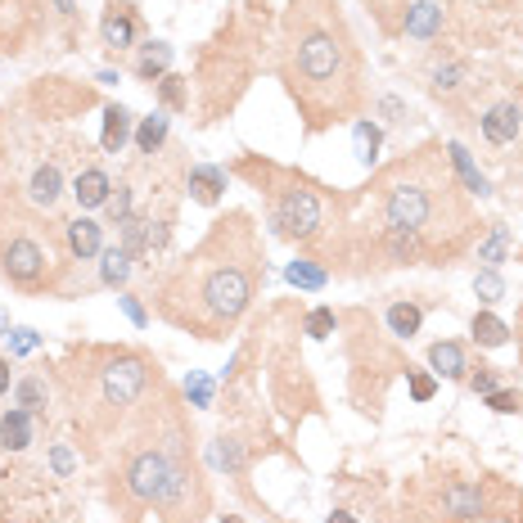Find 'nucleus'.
I'll list each match as a JSON object with an SVG mask.
<instances>
[{
    "label": "nucleus",
    "mask_w": 523,
    "mask_h": 523,
    "mask_svg": "<svg viewBox=\"0 0 523 523\" xmlns=\"http://www.w3.org/2000/svg\"><path fill=\"white\" fill-rule=\"evenodd\" d=\"M253 289H257V253L249 244V231L240 235L235 249L226 244V253H217V235H212L203 253L168 284L163 312L168 321L203 339H226L235 321L249 312Z\"/></svg>",
    "instance_id": "obj_1"
},
{
    "label": "nucleus",
    "mask_w": 523,
    "mask_h": 523,
    "mask_svg": "<svg viewBox=\"0 0 523 523\" xmlns=\"http://www.w3.org/2000/svg\"><path fill=\"white\" fill-rule=\"evenodd\" d=\"M339 5L321 0L307 10V0H293L289 19V91L293 100L312 104L316 95H334L352 86V37L343 32V19L334 14Z\"/></svg>",
    "instance_id": "obj_2"
},
{
    "label": "nucleus",
    "mask_w": 523,
    "mask_h": 523,
    "mask_svg": "<svg viewBox=\"0 0 523 523\" xmlns=\"http://www.w3.org/2000/svg\"><path fill=\"white\" fill-rule=\"evenodd\" d=\"M185 483H190V474L168 452H140L127 465V474H122V487L135 501H168V505H176L185 496Z\"/></svg>",
    "instance_id": "obj_3"
},
{
    "label": "nucleus",
    "mask_w": 523,
    "mask_h": 523,
    "mask_svg": "<svg viewBox=\"0 0 523 523\" xmlns=\"http://www.w3.org/2000/svg\"><path fill=\"white\" fill-rule=\"evenodd\" d=\"M271 226L284 240H316L325 226V203L312 185H284L275 190V212H271Z\"/></svg>",
    "instance_id": "obj_4"
},
{
    "label": "nucleus",
    "mask_w": 523,
    "mask_h": 523,
    "mask_svg": "<svg viewBox=\"0 0 523 523\" xmlns=\"http://www.w3.org/2000/svg\"><path fill=\"white\" fill-rule=\"evenodd\" d=\"M384 217H388V226H406V231L424 235L429 221L437 217L433 190H429V185H415V181L388 185V194H384Z\"/></svg>",
    "instance_id": "obj_5"
},
{
    "label": "nucleus",
    "mask_w": 523,
    "mask_h": 523,
    "mask_svg": "<svg viewBox=\"0 0 523 523\" xmlns=\"http://www.w3.org/2000/svg\"><path fill=\"white\" fill-rule=\"evenodd\" d=\"M0 262H5V275L14 284H23V289H37L45 280V266H50L45 249L37 240H28V235H19V240H10L5 249H0Z\"/></svg>",
    "instance_id": "obj_6"
},
{
    "label": "nucleus",
    "mask_w": 523,
    "mask_h": 523,
    "mask_svg": "<svg viewBox=\"0 0 523 523\" xmlns=\"http://www.w3.org/2000/svg\"><path fill=\"white\" fill-rule=\"evenodd\" d=\"M104 402L109 406H131L140 393H144V380H149V370L140 356H118L104 365Z\"/></svg>",
    "instance_id": "obj_7"
},
{
    "label": "nucleus",
    "mask_w": 523,
    "mask_h": 523,
    "mask_svg": "<svg viewBox=\"0 0 523 523\" xmlns=\"http://www.w3.org/2000/svg\"><path fill=\"white\" fill-rule=\"evenodd\" d=\"M478 127H483V135H487L492 144H510V140L519 135V127H523V109H519L514 100H501V104H492V109L478 118Z\"/></svg>",
    "instance_id": "obj_8"
},
{
    "label": "nucleus",
    "mask_w": 523,
    "mask_h": 523,
    "mask_svg": "<svg viewBox=\"0 0 523 523\" xmlns=\"http://www.w3.org/2000/svg\"><path fill=\"white\" fill-rule=\"evenodd\" d=\"M32 442H37V415L23 411V406H10L0 415V446H5V452H28Z\"/></svg>",
    "instance_id": "obj_9"
},
{
    "label": "nucleus",
    "mask_w": 523,
    "mask_h": 523,
    "mask_svg": "<svg viewBox=\"0 0 523 523\" xmlns=\"http://www.w3.org/2000/svg\"><path fill=\"white\" fill-rule=\"evenodd\" d=\"M68 253L78 262H95L104 253V226L100 221H91V217L68 221Z\"/></svg>",
    "instance_id": "obj_10"
},
{
    "label": "nucleus",
    "mask_w": 523,
    "mask_h": 523,
    "mask_svg": "<svg viewBox=\"0 0 523 523\" xmlns=\"http://www.w3.org/2000/svg\"><path fill=\"white\" fill-rule=\"evenodd\" d=\"M221 190H226V168H212V163H194L190 168V199L212 208L221 199Z\"/></svg>",
    "instance_id": "obj_11"
},
{
    "label": "nucleus",
    "mask_w": 523,
    "mask_h": 523,
    "mask_svg": "<svg viewBox=\"0 0 523 523\" xmlns=\"http://www.w3.org/2000/svg\"><path fill=\"white\" fill-rule=\"evenodd\" d=\"M109 194H113V181H109L104 168H86V172H78V181H72V199H78L82 208H104Z\"/></svg>",
    "instance_id": "obj_12"
},
{
    "label": "nucleus",
    "mask_w": 523,
    "mask_h": 523,
    "mask_svg": "<svg viewBox=\"0 0 523 523\" xmlns=\"http://www.w3.org/2000/svg\"><path fill=\"white\" fill-rule=\"evenodd\" d=\"M100 37L109 50H127L135 41V14L127 5H109V14L100 19Z\"/></svg>",
    "instance_id": "obj_13"
},
{
    "label": "nucleus",
    "mask_w": 523,
    "mask_h": 523,
    "mask_svg": "<svg viewBox=\"0 0 523 523\" xmlns=\"http://www.w3.org/2000/svg\"><path fill=\"white\" fill-rule=\"evenodd\" d=\"M429 365L437 370L442 380H465V375H470L465 347H461V343H452V339H442V343H433V347H429Z\"/></svg>",
    "instance_id": "obj_14"
},
{
    "label": "nucleus",
    "mask_w": 523,
    "mask_h": 523,
    "mask_svg": "<svg viewBox=\"0 0 523 523\" xmlns=\"http://www.w3.org/2000/svg\"><path fill=\"white\" fill-rule=\"evenodd\" d=\"M442 505L452 519H478L483 514V487L478 483H452L442 492Z\"/></svg>",
    "instance_id": "obj_15"
},
{
    "label": "nucleus",
    "mask_w": 523,
    "mask_h": 523,
    "mask_svg": "<svg viewBox=\"0 0 523 523\" xmlns=\"http://www.w3.org/2000/svg\"><path fill=\"white\" fill-rule=\"evenodd\" d=\"M172 45L168 41H144L140 45V63H135V78L140 82H163V72L172 68Z\"/></svg>",
    "instance_id": "obj_16"
},
{
    "label": "nucleus",
    "mask_w": 523,
    "mask_h": 523,
    "mask_svg": "<svg viewBox=\"0 0 523 523\" xmlns=\"http://www.w3.org/2000/svg\"><path fill=\"white\" fill-rule=\"evenodd\" d=\"M420 253H424V244H420L415 231H406V226H388V231H384V257H388L393 266H402V262L411 266Z\"/></svg>",
    "instance_id": "obj_17"
},
{
    "label": "nucleus",
    "mask_w": 523,
    "mask_h": 523,
    "mask_svg": "<svg viewBox=\"0 0 523 523\" xmlns=\"http://www.w3.org/2000/svg\"><path fill=\"white\" fill-rule=\"evenodd\" d=\"M131 140V113L122 104L104 109V131H100V149L104 154H122V144Z\"/></svg>",
    "instance_id": "obj_18"
},
{
    "label": "nucleus",
    "mask_w": 523,
    "mask_h": 523,
    "mask_svg": "<svg viewBox=\"0 0 523 523\" xmlns=\"http://www.w3.org/2000/svg\"><path fill=\"white\" fill-rule=\"evenodd\" d=\"M446 154H452V168L461 172V181H465V190L470 194H478V199H487L492 194V185H487V176L474 168V159H470V149L461 144V140H452V144H446Z\"/></svg>",
    "instance_id": "obj_19"
},
{
    "label": "nucleus",
    "mask_w": 523,
    "mask_h": 523,
    "mask_svg": "<svg viewBox=\"0 0 523 523\" xmlns=\"http://www.w3.org/2000/svg\"><path fill=\"white\" fill-rule=\"evenodd\" d=\"M28 194H32V203H37V208H54V203H59V194H63V176H59V168H54V163L37 168V172H32Z\"/></svg>",
    "instance_id": "obj_20"
},
{
    "label": "nucleus",
    "mask_w": 523,
    "mask_h": 523,
    "mask_svg": "<svg viewBox=\"0 0 523 523\" xmlns=\"http://www.w3.org/2000/svg\"><path fill=\"white\" fill-rule=\"evenodd\" d=\"M470 334H474L478 347H505L510 343V325L501 316H492V312H478L474 325H470Z\"/></svg>",
    "instance_id": "obj_21"
},
{
    "label": "nucleus",
    "mask_w": 523,
    "mask_h": 523,
    "mask_svg": "<svg viewBox=\"0 0 523 523\" xmlns=\"http://www.w3.org/2000/svg\"><path fill=\"white\" fill-rule=\"evenodd\" d=\"M168 113H149V118H140V127H135V149L140 154H159V144L168 140Z\"/></svg>",
    "instance_id": "obj_22"
},
{
    "label": "nucleus",
    "mask_w": 523,
    "mask_h": 523,
    "mask_svg": "<svg viewBox=\"0 0 523 523\" xmlns=\"http://www.w3.org/2000/svg\"><path fill=\"white\" fill-rule=\"evenodd\" d=\"M437 23H442V10L429 5V0H420V5L406 10V37H415V41H429L437 32Z\"/></svg>",
    "instance_id": "obj_23"
},
{
    "label": "nucleus",
    "mask_w": 523,
    "mask_h": 523,
    "mask_svg": "<svg viewBox=\"0 0 523 523\" xmlns=\"http://www.w3.org/2000/svg\"><path fill=\"white\" fill-rule=\"evenodd\" d=\"M127 275H131V253L122 244L118 249H104L100 253V284L118 289V284H127Z\"/></svg>",
    "instance_id": "obj_24"
},
{
    "label": "nucleus",
    "mask_w": 523,
    "mask_h": 523,
    "mask_svg": "<svg viewBox=\"0 0 523 523\" xmlns=\"http://www.w3.org/2000/svg\"><path fill=\"white\" fill-rule=\"evenodd\" d=\"M284 280H289V284H298V289H325V284H330V271H325V266H316L312 257H298V262H289V266H284Z\"/></svg>",
    "instance_id": "obj_25"
},
{
    "label": "nucleus",
    "mask_w": 523,
    "mask_h": 523,
    "mask_svg": "<svg viewBox=\"0 0 523 523\" xmlns=\"http://www.w3.org/2000/svg\"><path fill=\"white\" fill-rule=\"evenodd\" d=\"M420 325H424V312H420L415 303H393V307H388V330H393L397 339H415Z\"/></svg>",
    "instance_id": "obj_26"
},
{
    "label": "nucleus",
    "mask_w": 523,
    "mask_h": 523,
    "mask_svg": "<svg viewBox=\"0 0 523 523\" xmlns=\"http://www.w3.org/2000/svg\"><path fill=\"white\" fill-rule=\"evenodd\" d=\"M352 140H356V159H361L365 168H375V159H380V140H384V135H380V127L361 118V122L352 127Z\"/></svg>",
    "instance_id": "obj_27"
},
{
    "label": "nucleus",
    "mask_w": 523,
    "mask_h": 523,
    "mask_svg": "<svg viewBox=\"0 0 523 523\" xmlns=\"http://www.w3.org/2000/svg\"><path fill=\"white\" fill-rule=\"evenodd\" d=\"M45 402H50V388H45V380H41V375H28V380H19V384H14V406H23V411H32V415H37Z\"/></svg>",
    "instance_id": "obj_28"
},
{
    "label": "nucleus",
    "mask_w": 523,
    "mask_h": 523,
    "mask_svg": "<svg viewBox=\"0 0 523 523\" xmlns=\"http://www.w3.org/2000/svg\"><path fill=\"white\" fill-rule=\"evenodd\" d=\"M510 244H514V240H510V231H505V226H492V235L478 244V262L496 271V266L510 257Z\"/></svg>",
    "instance_id": "obj_29"
},
{
    "label": "nucleus",
    "mask_w": 523,
    "mask_h": 523,
    "mask_svg": "<svg viewBox=\"0 0 523 523\" xmlns=\"http://www.w3.org/2000/svg\"><path fill=\"white\" fill-rule=\"evenodd\" d=\"M122 249H127L131 257H140V253L149 249V221H140V217H127V221H122Z\"/></svg>",
    "instance_id": "obj_30"
},
{
    "label": "nucleus",
    "mask_w": 523,
    "mask_h": 523,
    "mask_svg": "<svg viewBox=\"0 0 523 523\" xmlns=\"http://www.w3.org/2000/svg\"><path fill=\"white\" fill-rule=\"evenodd\" d=\"M461 82H465V68H461V63H442V68H433V91H437V95H456Z\"/></svg>",
    "instance_id": "obj_31"
},
{
    "label": "nucleus",
    "mask_w": 523,
    "mask_h": 523,
    "mask_svg": "<svg viewBox=\"0 0 523 523\" xmlns=\"http://www.w3.org/2000/svg\"><path fill=\"white\" fill-rule=\"evenodd\" d=\"M474 293L483 298V303H501V298H505V280H501L492 266H483V271L474 275Z\"/></svg>",
    "instance_id": "obj_32"
},
{
    "label": "nucleus",
    "mask_w": 523,
    "mask_h": 523,
    "mask_svg": "<svg viewBox=\"0 0 523 523\" xmlns=\"http://www.w3.org/2000/svg\"><path fill=\"white\" fill-rule=\"evenodd\" d=\"M303 330H307L312 339H330V334L339 330V316H334L330 307H312V312H307V321H303Z\"/></svg>",
    "instance_id": "obj_33"
},
{
    "label": "nucleus",
    "mask_w": 523,
    "mask_h": 523,
    "mask_svg": "<svg viewBox=\"0 0 523 523\" xmlns=\"http://www.w3.org/2000/svg\"><path fill=\"white\" fill-rule=\"evenodd\" d=\"M212 461H217L221 470H231V474H240V470H244V452H240V442H231V437H221V442H217V452H212Z\"/></svg>",
    "instance_id": "obj_34"
},
{
    "label": "nucleus",
    "mask_w": 523,
    "mask_h": 523,
    "mask_svg": "<svg viewBox=\"0 0 523 523\" xmlns=\"http://www.w3.org/2000/svg\"><path fill=\"white\" fill-rule=\"evenodd\" d=\"M5 339H10V356H28V352H37V347H41V334H37V330H28V325L10 330Z\"/></svg>",
    "instance_id": "obj_35"
},
{
    "label": "nucleus",
    "mask_w": 523,
    "mask_h": 523,
    "mask_svg": "<svg viewBox=\"0 0 523 523\" xmlns=\"http://www.w3.org/2000/svg\"><path fill=\"white\" fill-rule=\"evenodd\" d=\"M185 397H190L194 406H212V380H208V375H199V370H190V380H185Z\"/></svg>",
    "instance_id": "obj_36"
},
{
    "label": "nucleus",
    "mask_w": 523,
    "mask_h": 523,
    "mask_svg": "<svg viewBox=\"0 0 523 523\" xmlns=\"http://www.w3.org/2000/svg\"><path fill=\"white\" fill-rule=\"evenodd\" d=\"M159 95H163L168 109H185V82L181 78H163L159 82Z\"/></svg>",
    "instance_id": "obj_37"
},
{
    "label": "nucleus",
    "mask_w": 523,
    "mask_h": 523,
    "mask_svg": "<svg viewBox=\"0 0 523 523\" xmlns=\"http://www.w3.org/2000/svg\"><path fill=\"white\" fill-rule=\"evenodd\" d=\"M104 208H109V217L118 221V226H122V221L131 217V190H127V185H118V194H109V203H104Z\"/></svg>",
    "instance_id": "obj_38"
},
{
    "label": "nucleus",
    "mask_w": 523,
    "mask_h": 523,
    "mask_svg": "<svg viewBox=\"0 0 523 523\" xmlns=\"http://www.w3.org/2000/svg\"><path fill=\"white\" fill-rule=\"evenodd\" d=\"M470 388H474L478 397L496 393V370H492V365H478V370H474V375H470Z\"/></svg>",
    "instance_id": "obj_39"
},
{
    "label": "nucleus",
    "mask_w": 523,
    "mask_h": 523,
    "mask_svg": "<svg viewBox=\"0 0 523 523\" xmlns=\"http://www.w3.org/2000/svg\"><path fill=\"white\" fill-rule=\"evenodd\" d=\"M487 406H492L496 415H514V411H519V393H505V388H496V393H487Z\"/></svg>",
    "instance_id": "obj_40"
},
{
    "label": "nucleus",
    "mask_w": 523,
    "mask_h": 523,
    "mask_svg": "<svg viewBox=\"0 0 523 523\" xmlns=\"http://www.w3.org/2000/svg\"><path fill=\"white\" fill-rule=\"evenodd\" d=\"M118 307L127 312V321H131V325H140V330L149 325V312H144V307L135 303V298H131V293H122V298H118Z\"/></svg>",
    "instance_id": "obj_41"
},
{
    "label": "nucleus",
    "mask_w": 523,
    "mask_h": 523,
    "mask_svg": "<svg viewBox=\"0 0 523 523\" xmlns=\"http://www.w3.org/2000/svg\"><path fill=\"white\" fill-rule=\"evenodd\" d=\"M72 465H78V461H72V452H68V446L59 442L54 452H50V470H54L59 478H68V474H72Z\"/></svg>",
    "instance_id": "obj_42"
},
{
    "label": "nucleus",
    "mask_w": 523,
    "mask_h": 523,
    "mask_svg": "<svg viewBox=\"0 0 523 523\" xmlns=\"http://www.w3.org/2000/svg\"><path fill=\"white\" fill-rule=\"evenodd\" d=\"M433 393H437L433 375H411V397H415V402H429Z\"/></svg>",
    "instance_id": "obj_43"
},
{
    "label": "nucleus",
    "mask_w": 523,
    "mask_h": 523,
    "mask_svg": "<svg viewBox=\"0 0 523 523\" xmlns=\"http://www.w3.org/2000/svg\"><path fill=\"white\" fill-rule=\"evenodd\" d=\"M5 393H10V361L0 356V397H5Z\"/></svg>",
    "instance_id": "obj_44"
},
{
    "label": "nucleus",
    "mask_w": 523,
    "mask_h": 523,
    "mask_svg": "<svg viewBox=\"0 0 523 523\" xmlns=\"http://www.w3.org/2000/svg\"><path fill=\"white\" fill-rule=\"evenodd\" d=\"M325 523H356V519H352V514H347V510H334V514H330V519H325Z\"/></svg>",
    "instance_id": "obj_45"
},
{
    "label": "nucleus",
    "mask_w": 523,
    "mask_h": 523,
    "mask_svg": "<svg viewBox=\"0 0 523 523\" xmlns=\"http://www.w3.org/2000/svg\"><path fill=\"white\" fill-rule=\"evenodd\" d=\"M5 334H10V312L0 307V339H5Z\"/></svg>",
    "instance_id": "obj_46"
},
{
    "label": "nucleus",
    "mask_w": 523,
    "mask_h": 523,
    "mask_svg": "<svg viewBox=\"0 0 523 523\" xmlns=\"http://www.w3.org/2000/svg\"><path fill=\"white\" fill-rule=\"evenodd\" d=\"M54 5H59V14H72V0H54Z\"/></svg>",
    "instance_id": "obj_47"
},
{
    "label": "nucleus",
    "mask_w": 523,
    "mask_h": 523,
    "mask_svg": "<svg viewBox=\"0 0 523 523\" xmlns=\"http://www.w3.org/2000/svg\"><path fill=\"white\" fill-rule=\"evenodd\" d=\"M221 523H244V519H240V514H226V519H221Z\"/></svg>",
    "instance_id": "obj_48"
}]
</instances>
